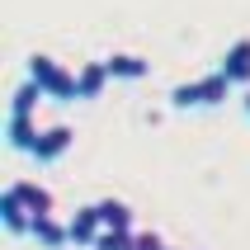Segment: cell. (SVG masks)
<instances>
[{
    "label": "cell",
    "mask_w": 250,
    "mask_h": 250,
    "mask_svg": "<svg viewBox=\"0 0 250 250\" xmlns=\"http://www.w3.org/2000/svg\"><path fill=\"white\" fill-rule=\"evenodd\" d=\"M227 95H231V81H227L222 71H212L203 81L175 85V90H170V104H175V109H217V104H227Z\"/></svg>",
    "instance_id": "cell-1"
},
{
    "label": "cell",
    "mask_w": 250,
    "mask_h": 250,
    "mask_svg": "<svg viewBox=\"0 0 250 250\" xmlns=\"http://www.w3.org/2000/svg\"><path fill=\"white\" fill-rule=\"evenodd\" d=\"M28 81L38 85L47 99H62V104L76 99V76H71L57 57H47V52H33V57H28Z\"/></svg>",
    "instance_id": "cell-2"
},
{
    "label": "cell",
    "mask_w": 250,
    "mask_h": 250,
    "mask_svg": "<svg viewBox=\"0 0 250 250\" xmlns=\"http://www.w3.org/2000/svg\"><path fill=\"white\" fill-rule=\"evenodd\" d=\"M66 231H71V246L95 250V241L104 236V217H99V203H85V208H76V212H71V222H66Z\"/></svg>",
    "instance_id": "cell-3"
},
{
    "label": "cell",
    "mask_w": 250,
    "mask_h": 250,
    "mask_svg": "<svg viewBox=\"0 0 250 250\" xmlns=\"http://www.w3.org/2000/svg\"><path fill=\"white\" fill-rule=\"evenodd\" d=\"M0 222H5V231L10 236H33V212H28V203L19 198V189H5L0 194Z\"/></svg>",
    "instance_id": "cell-4"
},
{
    "label": "cell",
    "mask_w": 250,
    "mask_h": 250,
    "mask_svg": "<svg viewBox=\"0 0 250 250\" xmlns=\"http://www.w3.org/2000/svg\"><path fill=\"white\" fill-rule=\"evenodd\" d=\"M71 142H76V132H71L66 123H52L38 137V146H33V161H38V166H52V161H62V156L71 151Z\"/></svg>",
    "instance_id": "cell-5"
},
{
    "label": "cell",
    "mask_w": 250,
    "mask_h": 250,
    "mask_svg": "<svg viewBox=\"0 0 250 250\" xmlns=\"http://www.w3.org/2000/svg\"><path fill=\"white\" fill-rule=\"evenodd\" d=\"M217 71H222L231 85H250V38L231 42V47L222 52V62H217Z\"/></svg>",
    "instance_id": "cell-6"
},
{
    "label": "cell",
    "mask_w": 250,
    "mask_h": 250,
    "mask_svg": "<svg viewBox=\"0 0 250 250\" xmlns=\"http://www.w3.org/2000/svg\"><path fill=\"white\" fill-rule=\"evenodd\" d=\"M104 66H109V81H142L151 71V62L137 52H113V57H104Z\"/></svg>",
    "instance_id": "cell-7"
},
{
    "label": "cell",
    "mask_w": 250,
    "mask_h": 250,
    "mask_svg": "<svg viewBox=\"0 0 250 250\" xmlns=\"http://www.w3.org/2000/svg\"><path fill=\"white\" fill-rule=\"evenodd\" d=\"M14 189H19V198L28 203V212H33V217H52L57 198H52V189H47V184H33V180H14Z\"/></svg>",
    "instance_id": "cell-8"
},
{
    "label": "cell",
    "mask_w": 250,
    "mask_h": 250,
    "mask_svg": "<svg viewBox=\"0 0 250 250\" xmlns=\"http://www.w3.org/2000/svg\"><path fill=\"white\" fill-rule=\"evenodd\" d=\"M109 85V66L104 62H85L76 71V99H99V90Z\"/></svg>",
    "instance_id": "cell-9"
},
{
    "label": "cell",
    "mask_w": 250,
    "mask_h": 250,
    "mask_svg": "<svg viewBox=\"0 0 250 250\" xmlns=\"http://www.w3.org/2000/svg\"><path fill=\"white\" fill-rule=\"evenodd\" d=\"M38 137H42V132H38V123H33V118H14V113H10V123H5V142H10L14 151H28V156H33Z\"/></svg>",
    "instance_id": "cell-10"
},
{
    "label": "cell",
    "mask_w": 250,
    "mask_h": 250,
    "mask_svg": "<svg viewBox=\"0 0 250 250\" xmlns=\"http://www.w3.org/2000/svg\"><path fill=\"white\" fill-rule=\"evenodd\" d=\"M33 241H38L42 250H62L71 241V231L57 222V212H52V217H33Z\"/></svg>",
    "instance_id": "cell-11"
},
{
    "label": "cell",
    "mask_w": 250,
    "mask_h": 250,
    "mask_svg": "<svg viewBox=\"0 0 250 250\" xmlns=\"http://www.w3.org/2000/svg\"><path fill=\"white\" fill-rule=\"evenodd\" d=\"M99 217H104V231H132V208L123 198H99Z\"/></svg>",
    "instance_id": "cell-12"
},
{
    "label": "cell",
    "mask_w": 250,
    "mask_h": 250,
    "mask_svg": "<svg viewBox=\"0 0 250 250\" xmlns=\"http://www.w3.org/2000/svg\"><path fill=\"white\" fill-rule=\"evenodd\" d=\"M38 99H47V95H42V90H38L33 81H24V85H19V90L10 95V113H14V118H33Z\"/></svg>",
    "instance_id": "cell-13"
},
{
    "label": "cell",
    "mask_w": 250,
    "mask_h": 250,
    "mask_svg": "<svg viewBox=\"0 0 250 250\" xmlns=\"http://www.w3.org/2000/svg\"><path fill=\"white\" fill-rule=\"evenodd\" d=\"M95 250H137V231H104Z\"/></svg>",
    "instance_id": "cell-14"
},
{
    "label": "cell",
    "mask_w": 250,
    "mask_h": 250,
    "mask_svg": "<svg viewBox=\"0 0 250 250\" xmlns=\"http://www.w3.org/2000/svg\"><path fill=\"white\" fill-rule=\"evenodd\" d=\"M166 241L156 236V231H137V250H161Z\"/></svg>",
    "instance_id": "cell-15"
},
{
    "label": "cell",
    "mask_w": 250,
    "mask_h": 250,
    "mask_svg": "<svg viewBox=\"0 0 250 250\" xmlns=\"http://www.w3.org/2000/svg\"><path fill=\"white\" fill-rule=\"evenodd\" d=\"M241 104H246V113H250V90H246V95H241Z\"/></svg>",
    "instance_id": "cell-16"
},
{
    "label": "cell",
    "mask_w": 250,
    "mask_h": 250,
    "mask_svg": "<svg viewBox=\"0 0 250 250\" xmlns=\"http://www.w3.org/2000/svg\"><path fill=\"white\" fill-rule=\"evenodd\" d=\"M161 250H170V246H161Z\"/></svg>",
    "instance_id": "cell-17"
}]
</instances>
